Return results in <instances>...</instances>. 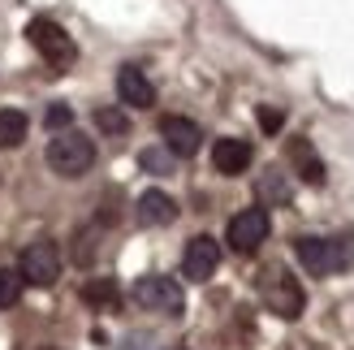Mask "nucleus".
Returning a JSON list of instances; mask_svg holds the SVG:
<instances>
[{
    "label": "nucleus",
    "instance_id": "nucleus-14",
    "mask_svg": "<svg viewBox=\"0 0 354 350\" xmlns=\"http://www.w3.org/2000/svg\"><path fill=\"white\" fill-rule=\"evenodd\" d=\"M117 299H121V290H117L113 277H91V282L82 286V303L95 307V311H113Z\"/></svg>",
    "mask_w": 354,
    "mask_h": 350
},
{
    "label": "nucleus",
    "instance_id": "nucleus-5",
    "mask_svg": "<svg viewBox=\"0 0 354 350\" xmlns=\"http://www.w3.org/2000/svg\"><path fill=\"white\" fill-rule=\"evenodd\" d=\"M17 273H22V282L30 286H57V277H61V251H57V242L52 238H35L30 247L22 251V259H17Z\"/></svg>",
    "mask_w": 354,
    "mask_h": 350
},
{
    "label": "nucleus",
    "instance_id": "nucleus-1",
    "mask_svg": "<svg viewBox=\"0 0 354 350\" xmlns=\"http://www.w3.org/2000/svg\"><path fill=\"white\" fill-rule=\"evenodd\" d=\"M259 299H263V307H268L272 316L298 320L303 307H307V290L298 286V277L286 264H272V268H263V277H259Z\"/></svg>",
    "mask_w": 354,
    "mask_h": 350
},
{
    "label": "nucleus",
    "instance_id": "nucleus-7",
    "mask_svg": "<svg viewBox=\"0 0 354 350\" xmlns=\"http://www.w3.org/2000/svg\"><path fill=\"white\" fill-rule=\"evenodd\" d=\"M268 230H272V221H268V208H242V212L229 221V247H234L238 255H251V251H259V242L268 238Z\"/></svg>",
    "mask_w": 354,
    "mask_h": 350
},
{
    "label": "nucleus",
    "instance_id": "nucleus-12",
    "mask_svg": "<svg viewBox=\"0 0 354 350\" xmlns=\"http://www.w3.org/2000/svg\"><path fill=\"white\" fill-rule=\"evenodd\" d=\"M286 156H290L294 173H298V178H303L307 186H324V160H320V156H315V147L307 143V138H290Z\"/></svg>",
    "mask_w": 354,
    "mask_h": 350
},
{
    "label": "nucleus",
    "instance_id": "nucleus-17",
    "mask_svg": "<svg viewBox=\"0 0 354 350\" xmlns=\"http://www.w3.org/2000/svg\"><path fill=\"white\" fill-rule=\"evenodd\" d=\"M95 126L104 134H126L130 130V117L121 113V109H95Z\"/></svg>",
    "mask_w": 354,
    "mask_h": 350
},
{
    "label": "nucleus",
    "instance_id": "nucleus-6",
    "mask_svg": "<svg viewBox=\"0 0 354 350\" xmlns=\"http://www.w3.org/2000/svg\"><path fill=\"white\" fill-rule=\"evenodd\" d=\"M134 303L143 307V311H160V316H182V286L173 282V277H160V273H151V277H138L134 282Z\"/></svg>",
    "mask_w": 354,
    "mask_h": 350
},
{
    "label": "nucleus",
    "instance_id": "nucleus-20",
    "mask_svg": "<svg viewBox=\"0 0 354 350\" xmlns=\"http://www.w3.org/2000/svg\"><path fill=\"white\" fill-rule=\"evenodd\" d=\"M169 156H173V151H151V147H147L143 156H138V165H143L147 173H169Z\"/></svg>",
    "mask_w": 354,
    "mask_h": 350
},
{
    "label": "nucleus",
    "instance_id": "nucleus-4",
    "mask_svg": "<svg viewBox=\"0 0 354 350\" xmlns=\"http://www.w3.org/2000/svg\"><path fill=\"white\" fill-rule=\"evenodd\" d=\"M294 255H298V264H303L311 277H328L333 268L350 264V247H346L342 238L328 242V238H311V234H303V238H294Z\"/></svg>",
    "mask_w": 354,
    "mask_h": 350
},
{
    "label": "nucleus",
    "instance_id": "nucleus-16",
    "mask_svg": "<svg viewBox=\"0 0 354 350\" xmlns=\"http://www.w3.org/2000/svg\"><path fill=\"white\" fill-rule=\"evenodd\" d=\"M259 199L286 208V203H290V186H286V178H281V173H263V178H259Z\"/></svg>",
    "mask_w": 354,
    "mask_h": 350
},
{
    "label": "nucleus",
    "instance_id": "nucleus-15",
    "mask_svg": "<svg viewBox=\"0 0 354 350\" xmlns=\"http://www.w3.org/2000/svg\"><path fill=\"white\" fill-rule=\"evenodd\" d=\"M22 138H26V113H17V109H0V151L17 147Z\"/></svg>",
    "mask_w": 354,
    "mask_h": 350
},
{
    "label": "nucleus",
    "instance_id": "nucleus-8",
    "mask_svg": "<svg viewBox=\"0 0 354 350\" xmlns=\"http://www.w3.org/2000/svg\"><path fill=\"white\" fill-rule=\"evenodd\" d=\"M216 264H221V242L216 238H207V234H199V238H190L186 242V255H182V277H190V282H207L212 273H216Z\"/></svg>",
    "mask_w": 354,
    "mask_h": 350
},
{
    "label": "nucleus",
    "instance_id": "nucleus-3",
    "mask_svg": "<svg viewBox=\"0 0 354 350\" xmlns=\"http://www.w3.org/2000/svg\"><path fill=\"white\" fill-rule=\"evenodd\" d=\"M26 39H30V48L39 52V57L57 69H69L78 61V48H74V39L65 35V26L61 22H52V17H30V26H26Z\"/></svg>",
    "mask_w": 354,
    "mask_h": 350
},
{
    "label": "nucleus",
    "instance_id": "nucleus-11",
    "mask_svg": "<svg viewBox=\"0 0 354 350\" xmlns=\"http://www.w3.org/2000/svg\"><path fill=\"white\" fill-rule=\"evenodd\" d=\"M117 95H121V104H130V109H151L156 86H151V78L138 65H121L117 69Z\"/></svg>",
    "mask_w": 354,
    "mask_h": 350
},
{
    "label": "nucleus",
    "instance_id": "nucleus-19",
    "mask_svg": "<svg viewBox=\"0 0 354 350\" xmlns=\"http://www.w3.org/2000/svg\"><path fill=\"white\" fill-rule=\"evenodd\" d=\"M17 294H22V277L13 268H0V307H13Z\"/></svg>",
    "mask_w": 354,
    "mask_h": 350
},
{
    "label": "nucleus",
    "instance_id": "nucleus-9",
    "mask_svg": "<svg viewBox=\"0 0 354 350\" xmlns=\"http://www.w3.org/2000/svg\"><path fill=\"white\" fill-rule=\"evenodd\" d=\"M160 138L173 156H194L203 147V130L190 117H160Z\"/></svg>",
    "mask_w": 354,
    "mask_h": 350
},
{
    "label": "nucleus",
    "instance_id": "nucleus-2",
    "mask_svg": "<svg viewBox=\"0 0 354 350\" xmlns=\"http://www.w3.org/2000/svg\"><path fill=\"white\" fill-rule=\"evenodd\" d=\"M91 165H95V143L86 134H78V130L52 134V143H48V169L52 173H61V178H82Z\"/></svg>",
    "mask_w": 354,
    "mask_h": 350
},
{
    "label": "nucleus",
    "instance_id": "nucleus-10",
    "mask_svg": "<svg viewBox=\"0 0 354 350\" xmlns=\"http://www.w3.org/2000/svg\"><path fill=\"white\" fill-rule=\"evenodd\" d=\"M255 160V151L246 138H216L212 143V165H216V173H225V178H238V173H246Z\"/></svg>",
    "mask_w": 354,
    "mask_h": 350
},
{
    "label": "nucleus",
    "instance_id": "nucleus-13",
    "mask_svg": "<svg viewBox=\"0 0 354 350\" xmlns=\"http://www.w3.org/2000/svg\"><path fill=\"white\" fill-rule=\"evenodd\" d=\"M134 212H138L143 225H173L177 221V203H173V195H165V190H143Z\"/></svg>",
    "mask_w": 354,
    "mask_h": 350
},
{
    "label": "nucleus",
    "instance_id": "nucleus-18",
    "mask_svg": "<svg viewBox=\"0 0 354 350\" xmlns=\"http://www.w3.org/2000/svg\"><path fill=\"white\" fill-rule=\"evenodd\" d=\"M44 126H48V134L69 130V126H74V109H69V104H52V109L44 113Z\"/></svg>",
    "mask_w": 354,
    "mask_h": 350
},
{
    "label": "nucleus",
    "instance_id": "nucleus-21",
    "mask_svg": "<svg viewBox=\"0 0 354 350\" xmlns=\"http://www.w3.org/2000/svg\"><path fill=\"white\" fill-rule=\"evenodd\" d=\"M255 117H259V126L268 130V134H277L281 126H286V113H281V109H268V104H263V109H259Z\"/></svg>",
    "mask_w": 354,
    "mask_h": 350
}]
</instances>
